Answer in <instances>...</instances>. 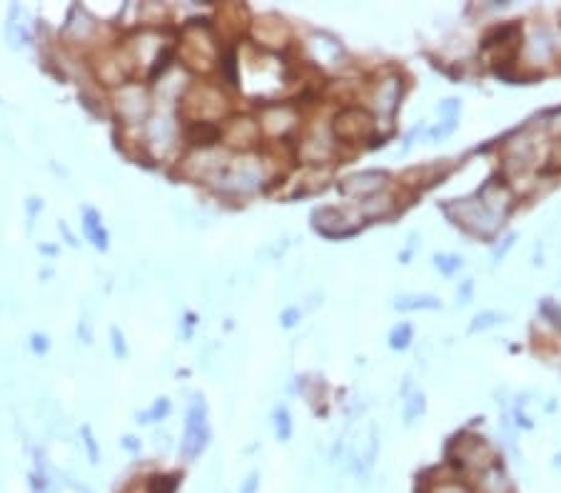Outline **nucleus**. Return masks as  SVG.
<instances>
[{
	"instance_id": "nucleus-7",
	"label": "nucleus",
	"mask_w": 561,
	"mask_h": 493,
	"mask_svg": "<svg viewBox=\"0 0 561 493\" xmlns=\"http://www.w3.org/2000/svg\"><path fill=\"white\" fill-rule=\"evenodd\" d=\"M374 122L372 117L364 112V110L349 107L344 112H340L335 120V132L342 140H357V137H367L372 132Z\"/></svg>"
},
{
	"instance_id": "nucleus-14",
	"label": "nucleus",
	"mask_w": 561,
	"mask_h": 493,
	"mask_svg": "<svg viewBox=\"0 0 561 493\" xmlns=\"http://www.w3.org/2000/svg\"><path fill=\"white\" fill-rule=\"evenodd\" d=\"M412 336H414V331L409 324H396L389 334V346L392 349H407L409 341H412Z\"/></svg>"
},
{
	"instance_id": "nucleus-15",
	"label": "nucleus",
	"mask_w": 561,
	"mask_h": 493,
	"mask_svg": "<svg viewBox=\"0 0 561 493\" xmlns=\"http://www.w3.org/2000/svg\"><path fill=\"white\" fill-rule=\"evenodd\" d=\"M275 428H277L280 441H287V438L292 436V421H290V411H287V406H277L275 409Z\"/></svg>"
},
{
	"instance_id": "nucleus-2",
	"label": "nucleus",
	"mask_w": 561,
	"mask_h": 493,
	"mask_svg": "<svg viewBox=\"0 0 561 493\" xmlns=\"http://www.w3.org/2000/svg\"><path fill=\"white\" fill-rule=\"evenodd\" d=\"M215 40L212 35L200 25H190L182 35L180 58L195 70H209L212 60H215Z\"/></svg>"
},
{
	"instance_id": "nucleus-10",
	"label": "nucleus",
	"mask_w": 561,
	"mask_h": 493,
	"mask_svg": "<svg viewBox=\"0 0 561 493\" xmlns=\"http://www.w3.org/2000/svg\"><path fill=\"white\" fill-rule=\"evenodd\" d=\"M254 38L262 45L277 48V45H282L287 40V27L280 18H272V15L259 18V20L254 22Z\"/></svg>"
},
{
	"instance_id": "nucleus-19",
	"label": "nucleus",
	"mask_w": 561,
	"mask_h": 493,
	"mask_svg": "<svg viewBox=\"0 0 561 493\" xmlns=\"http://www.w3.org/2000/svg\"><path fill=\"white\" fill-rule=\"evenodd\" d=\"M499 319H501V314H496V312H484V314H479V317H474L472 331H477V329H486V327H491V324L499 322Z\"/></svg>"
},
{
	"instance_id": "nucleus-20",
	"label": "nucleus",
	"mask_w": 561,
	"mask_h": 493,
	"mask_svg": "<svg viewBox=\"0 0 561 493\" xmlns=\"http://www.w3.org/2000/svg\"><path fill=\"white\" fill-rule=\"evenodd\" d=\"M297 319H299V309H287V312L282 314V324H285V327H292Z\"/></svg>"
},
{
	"instance_id": "nucleus-6",
	"label": "nucleus",
	"mask_w": 561,
	"mask_h": 493,
	"mask_svg": "<svg viewBox=\"0 0 561 493\" xmlns=\"http://www.w3.org/2000/svg\"><path fill=\"white\" fill-rule=\"evenodd\" d=\"M115 110L127 125L145 120V115H148V95L138 85H125L115 95Z\"/></svg>"
},
{
	"instance_id": "nucleus-21",
	"label": "nucleus",
	"mask_w": 561,
	"mask_h": 493,
	"mask_svg": "<svg viewBox=\"0 0 561 493\" xmlns=\"http://www.w3.org/2000/svg\"><path fill=\"white\" fill-rule=\"evenodd\" d=\"M437 493H467V488H464V486H457V483H449V486H441Z\"/></svg>"
},
{
	"instance_id": "nucleus-12",
	"label": "nucleus",
	"mask_w": 561,
	"mask_h": 493,
	"mask_svg": "<svg viewBox=\"0 0 561 493\" xmlns=\"http://www.w3.org/2000/svg\"><path fill=\"white\" fill-rule=\"evenodd\" d=\"M394 307L402 309V312H412V309H439L441 301L434 299V296H402V299H396Z\"/></svg>"
},
{
	"instance_id": "nucleus-11",
	"label": "nucleus",
	"mask_w": 561,
	"mask_h": 493,
	"mask_svg": "<svg viewBox=\"0 0 561 493\" xmlns=\"http://www.w3.org/2000/svg\"><path fill=\"white\" fill-rule=\"evenodd\" d=\"M83 230H85V237H88L90 242H93L98 249H108V232H105L103 227V219H100V214L95 212V209L85 207L83 212Z\"/></svg>"
},
{
	"instance_id": "nucleus-5",
	"label": "nucleus",
	"mask_w": 561,
	"mask_h": 493,
	"mask_svg": "<svg viewBox=\"0 0 561 493\" xmlns=\"http://www.w3.org/2000/svg\"><path fill=\"white\" fill-rule=\"evenodd\" d=\"M95 75H98L100 82L105 85H125V77L130 75L132 70V58L125 53H100L95 55Z\"/></svg>"
},
{
	"instance_id": "nucleus-18",
	"label": "nucleus",
	"mask_w": 561,
	"mask_h": 493,
	"mask_svg": "<svg viewBox=\"0 0 561 493\" xmlns=\"http://www.w3.org/2000/svg\"><path fill=\"white\" fill-rule=\"evenodd\" d=\"M167 411H170V404H167V399H160V401H155L153 409L145 411V414H143V416H140V419H143L145 423H150V421H160V419L165 416Z\"/></svg>"
},
{
	"instance_id": "nucleus-4",
	"label": "nucleus",
	"mask_w": 561,
	"mask_h": 493,
	"mask_svg": "<svg viewBox=\"0 0 561 493\" xmlns=\"http://www.w3.org/2000/svg\"><path fill=\"white\" fill-rule=\"evenodd\" d=\"M217 180L235 192H252L262 182V164L252 157L232 159V162H227V167L220 172Z\"/></svg>"
},
{
	"instance_id": "nucleus-8",
	"label": "nucleus",
	"mask_w": 561,
	"mask_h": 493,
	"mask_svg": "<svg viewBox=\"0 0 561 493\" xmlns=\"http://www.w3.org/2000/svg\"><path fill=\"white\" fill-rule=\"evenodd\" d=\"M385 180H387L385 172L367 170V172H359V175L342 180L340 190L347 192V195H374V192H380L382 187H385Z\"/></svg>"
},
{
	"instance_id": "nucleus-9",
	"label": "nucleus",
	"mask_w": 561,
	"mask_h": 493,
	"mask_svg": "<svg viewBox=\"0 0 561 493\" xmlns=\"http://www.w3.org/2000/svg\"><path fill=\"white\" fill-rule=\"evenodd\" d=\"M257 137H259L257 122L250 120V117H243V120H235L230 127H227L225 143L230 145V147L247 150V147H252V145L257 143Z\"/></svg>"
},
{
	"instance_id": "nucleus-22",
	"label": "nucleus",
	"mask_w": 561,
	"mask_h": 493,
	"mask_svg": "<svg viewBox=\"0 0 561 493\" xmlns=\"http://www.w3.org/2000/svg\"><path fill=\"white\" fill-rule=\"evenodd\" d=\"M254 488H257V476L252 473V476L247 478V483L243 486V493H254Z\"/></svg>"
},
{
	"instance_id": "nucleus-16",
	"label": "nucleus",
	"mask_w": 561,
	"mask_h": 493,
	"mask_svg": "<svg viewBox=\"0 0 561 493\" xmlns=\"http://www.w3.org/2000/svg\"><path fill=\"white\" fill-rule=\"evenodd\" d=\"M434 264H437V269H439L441 274L451 277V274H454L459 267H462V257H457V254H437Z\"/></svg>"
},
{
	"instance_id": "nucleus-1",
	"label": "nucleus",
	"mask_w": 561,
	"mask_h": 493,
	"mask_svg": "<svg viewBox=\"0 0 561 493\" xmlns=\"http://www.w3.org/2000/svg\"><path fill=\"white\" fill-rule=\"evenodd\" d=\"M185 117H190L193 122L200 125H207L209 120L225 115L227 110V98L215 88H207V85H195L190 93L185 95Z\"/></svg>"
},
{
	"instance_id": "nucleus-13",
	"label": "nucleus",
	"mask_w": 561,
	"mask_h": 493,
	"mask_svg": "<svg viewBox=\"0 0 561 493\" xmlns=\"http://www.w3.org/2000/svg\"><path fill=\"white\" fill-rule=\"evenodd\" d=\"M292 122V115L287 112V110H270V112H264L262 115V125L267 132H272V135H277V132H282L287 125Z\"/></svg>"
},
{
	"instance_id": "nucleus-17",
	"label": "nucleus",
	"mask_w": 561,
	"mask_h": 493,
	"mask_svg": "<svg viewBox=\"0 0 561 493\" xmlns=\"http://www.w3.org/2000/svg\"><path fill=\"white\" fill-rule=\"evenodd\" d=\"M422 411H424V396L417 391V394H414L412 399L407 401V406H404V421L412 423L414 419H417L419 414H422Z\"/></svg>"
},
{
	"instance_id": "nucleus-3",
	"label": "nucleus",
	"mask_w": 561,
	"mask_h": 493,
	"mask_svg": "<svg viewBox=\"0 0 561 493\" xmlns=\"http://www.w3.org/2000/svg\"><path fill=\"white\" fill-rule=\"evenodd\" d=\"M209 438V426H207V411H205L202 399H195L190 411H187L185 421V436H182V456L185 459H195L205 451Z\"/></svg>"
}]
</instances>
